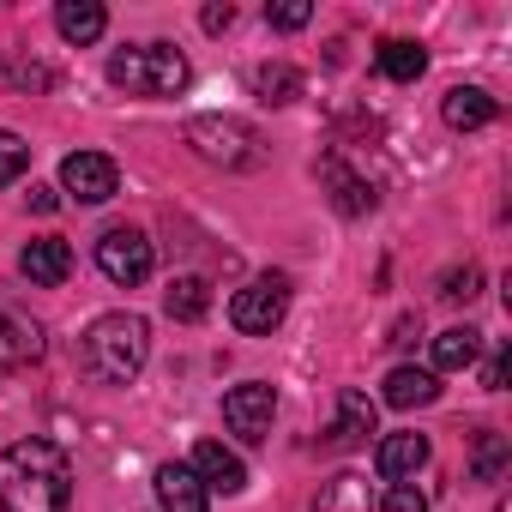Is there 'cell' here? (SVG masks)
Instances as JSON below:
<instances>
[{"mask_svg":"<svg viewBox=\"0 0 512 512\" xmlns=\"http://www.w3.org/2000/svg\"><path fill=\"white\" fill-rule=\"evenodd\" d=\"M199 25L217 37V31H229V25H235V7H229V0H223V7H205V13H199Z\"/></svg>","mask_w":512,"mask_h":512,"instance_id":"obj_30","label":"cell"},{"mask_svg":"<svg viewBox=\"0 0 512 512\" xmlns=\"http://www.w3.org/2000/svg\"><path fill=\"white\" fill-rule=\"evenodd\" d=\"M55 205H61L55 187H31V211H55Z\"/></svg>","mask_w":512,"mask_h":512,"instance_id":"obj_33","label":"cell"},{"mask_svg":"<svg viewBox=\"0 0 512 512\" xmlns=\"http://www.w3.org/2000/svg\"><path fill=\"white\" fill-rule=\"evenodd\" d=\"M308 19H314L308 0H284V7H266V25H278V31H302Z\"/></svg>","mask_w":512,"mask_h":512,"instance_id":"obj_29","label":"cell"},{"mask_svg":"<svg viewBox=\"0 0 512 512\" xmlns=\"http://www.w3.org/2000/svg\"><path fill=\"white\" fill-rule=\"evenodd\" d=\"M193 476H199L205 488H217V494H241V488H247V464H241L223 440H199V452H193Z\"/></svg>","mask_w":512,"mask_h":512,"instance_id":"obj_10","label":"cell"},{"mask_svg":"<svg viewBox=\"0 0 512 512\" xmlns=\"http://www.w3.org/2000/svg\"><path fill=\"white\" fill-rule=\"evenodd\" d=\"M314 512H368V482H362L356 470L332 476V482H326V494L314 500Z\"/></svg>","mask_w":512,"mask_h":512,"instance_id":"obj_25","label":"cell"},{"mask_svg":"<svg viewBox=\"0 0 512 512\" xmlns=\"http://www.w3.org/2000/svg\"><path fill=\"white\" fill-rule=\"evenodd\" d=\"M320 181L332 187V205L344 211V217H362V211H374V187L344 163V157H320Z\"/></svg>","mask_w":512,"mask_h":512,"instance_id":"obj_11","label":"cell"},{"mask_svg":"<svg viewBox=\"0 0 512 512\" xmlns=\"http://www.w3.org/2000/svg\"><path fill=\"white\" fill-rule=\"evenodd\" d=\"M25 169H31V145H25L19 133H0V187L19 181Z\"/></svg>","mask_w":512,"mask_h":512,"instance_id":"obj_26","label":"cell"},{"mask_svg":"<svg viewBox=\"0 0 512 512\" xmlns=\"http://www.w3.org/2000/svg\"><path fill=\"white\" fill-rule=\"evenodd\" d=\"M19 272H25L37 290H61L67 272H73V247H67L61 235H37V241H25V253H19Z\"/></svg>","mask_w":512,"mask_h":512,"instance_id":"obj_9","label":"cell"},{"mask_svg":"<svg viewBox=\"0 0 512 512\" xmlns=\"http://www.w3.org/2000/svg\"><path fill=\"white\" fill-rule=\"evenodd\" d=\"M272 416H278V392L260 386V380H247V386H229V392H223V422H229V434L247 440V446L272 440Z\"/></svg>","mask_w":512,"mask_h":512,"instance_id":"obj_7","label":"cell"},{"mask_svg":"<svg viewBox=\"0 0 512 512\" xmlns=\"http://www.w3.org/2000/svg\"><path fill=\"white\" fill-rule=\"evenodd\" d=\"M97 266H103V278L109 284H121V290H133V284H145L151 278V266H157V253H151V241H145V229H103V241H97Z\"/></svg>","mask_w":512,"mask_h":512,"instance_id":"obj_6","label":"cell"},{"mask_svg":"<svg viewBox=\"0 0 512 512\" xmlns=\"http://www.w3.org/2000/svg\"><path fill=\"white\" fill-rule=\"evenodd\" d=\"M0 85H7V91H25V97H31V91L43 97V91H55V67L37 61L31 49H19V55L0 61Z\"/></svg>","mask_w":512,"mask_h":512,"instance_id":"obj_20","label":"cell"},{"mask_svg":"<svg viewBox=\"0 0 512 512\" xmlns=\"http://www.w3.org/2000/svg\"><path fill=\"white\" fill-rule=\"evenodd\" d=\"M380 398H386L392 410H416V404H434V398H440V374H428V368H392Z\"/></svg>","mask_w":512,"mask_h":512,"instance_id":"obj_16","label":"cell"},{"mask_svg":"<svg viewBox=\"0 0 512 512\" xmlns=\"http://www.w3.org/2000/svg\"><path fill=\"white\" fill-rule=\"evenodd\" d=\"M380 512H428V494L416 482H392L386 500H380Z\"/></svg>","mask_w":512,"mask_h":512,"instance_id":"obj_28","label":"cell"},{"mask_svg":"<svg viewBox=\"0 0 512 512\" xmlns=\"http://www.w3.org/2000/svg\"><path fill=\"white\" fill-rule=\"evenodd\" d=\"M205 308H211V284H205V278H175V284L163 290V314L181 320V326L205 320Z\"/></svg>","mask_w":512,"mask_h":512,"instance_id":"obj_21","label":"cell"},{"mask_svg":"<svg viewBox=\"0 0 512 512\" xmlns=\"http://www.w3.org/2000/svg\"><path fill=\"white\" fill-rule=\"evenodd\" d=\"M506 458H512L506 434L482 428V434H476V452H470V476H476V482H500V476H506Z\"/></svg>","mask_w":512,"mask_h":512,"instance_id":"obj_24","label":"cell"},{"mask_svg":"<svg viewBox=\"0 0 512 512\" xmlns=\"http://www.w3.org/2000/svg\"><path fill=\"white\" fill-rule=\"evenodd\" d=\"M73 470L55 440H13L0 452V512H67Z\"/></svg>","mask_w":512,"mask_h":512,"instance_id":"obj_1","label":"cell"},{"mask_svg":"<svg viewBox=\"0 0 512 512\" xmlns=\"http://www.w3.org/2000/svg\"><path fill=\"white\" fill-rule=\"evenodd\" d=\"M253 91H260V103H296L302 97V73L290 67V61H266L260 73H253Z\"/></svg>","mask_w":512,"mask_h":512,"instance_id":"obj_22","label":"cell"},{"mask_svg":"<svg viewBox=\"0 0 512 512\" xmlns=\"http://www.w3.org/2000/svg\"><path fill=\"white\" fill-rule=\"evenodd\" d=\"M368 434H374V398H368V392H356V386H344V392H338L332 440H338V446H362Z\"/></svg>","mask_w":512,"mask_h":512,"instance_id":"obj_17","label":"cell"},{"mask_svg":"<svg viewBox=\"0 0 512 512\" xmlns=\"http://www.w3.org/2000/svg\"><path fill=\"white\" fill-rule=\"evenodd\" d=\"M109 79L121 91H133V97H175L193 79V67H187V55L175 43H133V49L109 55Z\"/></svg>","mask_w":512,"mask_h":512,"instance_id":"obj_3","label":"cell"},{"mask_svg":"<svg viewBox=\"0 0 512 512\" xmlns=\"http://www.w3.org/2000/svg\"><path fill=\"white\" fill-rule=\"evenodd\" d=\"M145 356H151V326L139 314H103L79 338V362L97 386H133Z\"/></svg>","mask_w":512,"mask_h":512,"instance_id":"obj_2","label":"cell"},{"mask_svg":"<svg viewBox=\"0 0 512 512\" xmlns=\"http://www.w3.org/2000/svg\"><path fill=\"white\" fill-rule=\"evenodd\" d=\"M500 512H506V506H500Z\"/></svg>","mask_w":512,"mask_h":512,"instance_id":"obj_34","label":"cell"},{"mask_svg":"<svg viewBox=\"0 0 512 512\" xmlns=\"http://www.w3.org/2000/svg\"><path fill=\"white\" fill-rule=\"evenodd\" d=\"M422 464H428V434H386L380 452H374V470H380L386 482H404V476H416Z\"/></svg>","mask_w":512,"mask_h":512,"instance_id":"obj_13","label":"cell"},{"mask_svg":"<svg viewBox=\"0 0 512 512\" xmlns=\"http://www.w3.org/2000/svg\"><path fill=\"white\" fill-rule=\"evenodd\" d=\"M61 187H67L79 205H103V199H115V187H121L115 157H103V151H73V157L61 163Z\"/></svg>","mask_w":512,"mask_h":512,"instance_id":"obj_8","label":"cell"},{"mask_svg":"<svg viewBox=\"0 0 512 512\" xmlns=\"http://www.w3.org/2000/svg\"><path fill=\"white\" fill-rule=\"evenodd\" d=\"M37 356H43V326L0 308V374H7V368H25V362H37Z\"/></svg>","mask_w":512,"mask_h":512,"instance_id":"obj_12","label":"cell"},{"mask_svg":"<svg viewBox=\"0 0 512 512\" xmlns=\"http://www.w3.org/2000/svg\"><path fill=\"white\" fill-rule=\"evenodd\" d=\"M440 115H446V127L476 133V127H488V121L500 115V103H494L488 91H476V85H452V91H446V103H440Z\"/></svg>","mask_w":512,"mask_h":512,"instance_id":"obj_15","label":"cell"},{"mask_svg":"<svg viewBox=\"0 0 512 512\" xmlns=\"http://www.w3.org/2000/svg\"><path fill=\"white\" fill-rule=\"evenodd\" d=\"M55 25H61V37L67 43H97L103 31H109V13L97 7V0H61V7H55Z\"/></svg>","mask_w":512,"mask_h":512,"instance_id":"obj_18","label":"cell"},{"mask_svg":"<svg viewBox=\"0 0 512 512\" xmlns=\"http://www.w3.org/2000/svg\"><path fill=\"white\" fill-rule=\"evenodd\" d=\"M422 67H428L422 43H404V37L380 43V73H386V79H398V85H416V79H422Z\"/></svg>","mask_w":512,"mask_h":512,"instance_id":"obj_23","label":"cell"},{"mask_svg":"<svg viewBox=\"0 0 512 512\" xmlns=\"http://www.w3.org/2000/svg\"><path fill=\"white\" fill-rule=\"evenodd\" d=\"M416 338H422V320H416V314H404V320L392 326V338H386V344H398V350H404V344H416Z\"/></svg>","mask_w":512,"mask_h":512,"instance_id":"obj_32","label":"cell"},{"mask_svg":"<svg viewBox=\"0 0 512 512\" xmlns=\"http://www.w3.org/2000/svg\"><path fill=\"white\" fill-rule=\"evenodd\" d=\"M506 368H512V362H506V350H494V356H488V368H482V386H488V392H500V386H506Z\"/></svg>","mask_w":512,"mask_h":512,"instance_id":"obj_31","label":"cell"},{"mask_svg":"<svg viewBox=\"0 0 512 512\" xmlns=\"http://www.w3.org/2000/svg\"><path fill=\"white\" fill-rule=\"evenodd\" d=\"M187 145L199 151V157H211V163H223V169H260V133H253L247 121H235V115H193L187 121Z\"/></svg>","mask_w":512,"mask_h":512,"instance_id":"obj_4","label":"cell"},{"mask_svg":"<svg viewBox=\"0 0 512 512\" xmlns=\"http://www.w3.org/2000/svg\"><path fill=\"white\" fill-rule=\"evenodd\" d=\"M476 290H482V272H476L470 260L452 266V272L440 278V296H446V302H476Z\"/></svg>","mask_w":512,"mask_h":512,"instance_id":"obj_27","label":"cell"},{"mask_svg":"<svg viewBox=\"0 0 512 512\" xmlns=\"http://www.w3.org/2000/svg\"><path fill=\"white\" fill-rule=\"evenodd\" d=\"M284 314H290V278H284V272L253 278V284L235 290V302H229V320H235V332H247V338H272V332L284 326Z\"/></svg>","mask_w":512,"mask_h":512,"instance_id":"obj_5","label":"cell"},{"mask_svg":"<svg viewBox=\"0 0 512 512\" xmlns=\"http://www.w3.org/2000/svg\"><path fill=\"white\" fill-rule=\"evenodd\" d=\"M476 350H482V332L452 326V332H440V338L428 344V356H434V368H428V374H458V368H470V362H476Z\"/></svg>","mask_w":512,"mask_h":512,"instance_id":"obj_19","label":"cell"},{"mask_svg":"<svg viewBox=\"0 0 512 512\" xmlns=\"http://www.w3.org/2000/svg\"><path fill=\"white\" fill-rule=\"evenodd\" d=\"M157 506L163 512H205V482L193 464H157Z\"/></svg>","mask_w":512,"mask_h":512,"instance_id":"obj_14","label":"cell"}]
</instances>
